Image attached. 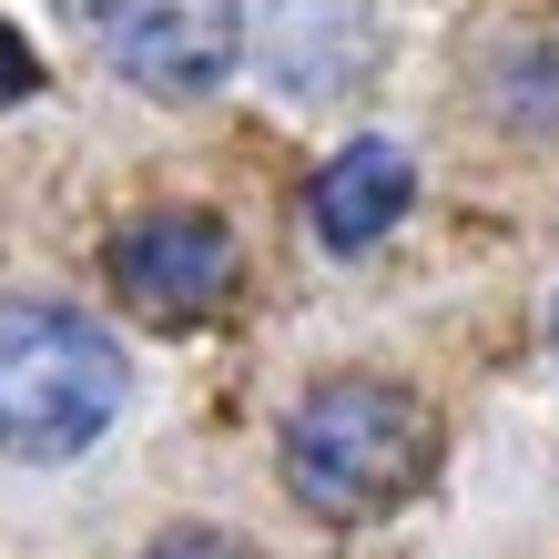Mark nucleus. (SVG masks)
Returning a JSON list of instances; mask_svg holds the SVG:
<instances>
[{"mask_svg": "<svg viewBox=\"0 0 559 559\" xmlns=\"http://www.w3.org/2000/svg\"><path fill=\"white\" fill-rule=\"evenodd\" d=\"M275 457H285L295 509L336 519V530H367V519L407 509L438 478V417L386 377H325L295 397Z\"/></svg>", "mask_w": 559, "mask_h": 559, "instance_id": "obj_1", "label": "nucleus"}, {"mask_svg": "<svg viewBox=\"0 0 559 559\" xmlns=\"http://www.w3.org/2000/svg\"><path fill=\"white\" fill-rule=\"evenodd\" d=\"M122 397H133V367L82 306H51V295L0 306V457L61 468L122 417Z\"/></svg>", "mask_w": 559, "mask_h": 559, "instance_id": "obj_2", "label": "nucleus"}, {"mask_svg": "<svg viewBox=\"0 0 559 559\" xmlns=\"http://www.w3.org/2000/svg\"><path fill=\"white\" fill-rule=\"evenodd\" d=\"M61 11L153 103H204L245 51V0H61Z\"/></svg>", "mask_w": 559, "mask_h": 559, "instance_id": "obj_3", "label": "nucleus"}, {"mask_svg": "<svg viewBox=\"0 0 559 559\" xmlns=\"http://www.w3.org/2000/svg\"><path fill=\"white\" fill-rule=\"evenodd\" d=\"M112 295L143 325H204L224 295H235V235L204 204H153L112 235Z\"/></svg>", "mask_w": 559, "mask_h": 559, "instance_id": "obj_4", "label": "nucleus"}, {"mask_svg": "<svg viewBox=\"0 0 559 559\" xmlns=\"http://www.w3.org/2000/svg\"><path fill=\"white\" fill-rule=\"evenodd\" d=\"M377 72V11L367 0H275L265 11V82L285 103H356Z\"/></svg>", "mask_w": 559, "mask_h": 559, "instance_id": "obj_5", "label": "nucleus"}, {"mask_svg": "<svg viewBox=\"0 0 559 559\" xmlns=\"http://www.w3.org/2000/svg\"><path fill=\"white\" fill-rule=\"evenodd\" d=\"M407 204H417V163H407V143H386V133L325 153L316 183H306V224H316L325 254H377L386 235H397Z\"/></svg>", "mask_w": 559, "mask_h": 559, "instance_id": "obj_6", "label": "nucleus"}, {"mask_svg": "<svg viewBox=\"0 0 559 559\" xmlns=\"http://www.w3.org/2000/svg\"><path fill=\"white\" fill-rule=\"evenodd\" d=\"M488 103H499L509 133H559V11L519 21L499 61H488Z\"/></svg>", "mask_w": 559, "mask_h": 559, "instance_id": "obj_7", "label": "nucleus"}, {"mask_svg": "<svg viewBox=\"0 0 559 559\" xmlns=\"http://www.w3.org/2000/svg\"><path fill=\"white\" fill-rule=\"evenodd\" d=\"M31 92H41V51H31L11 21H0V112H11V103H31Z\"/></svg>", "mask_w": 559, "mask_h": 559, "instance_id": "obj_8", "label": "nucleus"}, {"mask_svg": "<svg viewBox=\"0 0 559 559\" xmlns=\"http://www.w3.org/2000/svg\"><path fill=\"white\" fill-rule=\"evenodd\" d=\"M143 559H254V549H245L235 530H163Z\"/></svg>", "mask_w": 559, "mask_h": 559, "instance_id": "obj_9", "label": "nucleus"}, {"mask_svg": "<svg viewBox=\"0 0 559 559\" xmlns=\"http://www.w3.org/2000/svg\"><path fill=\"white\" fill-rule=\"evenodd\" d=\"M549 346H559V325H549Z\"/></svg>", "mask_w": 559, "mask_h": 559, "instance_id": "obj_10", "label": "nucleus"}]
</instances>
